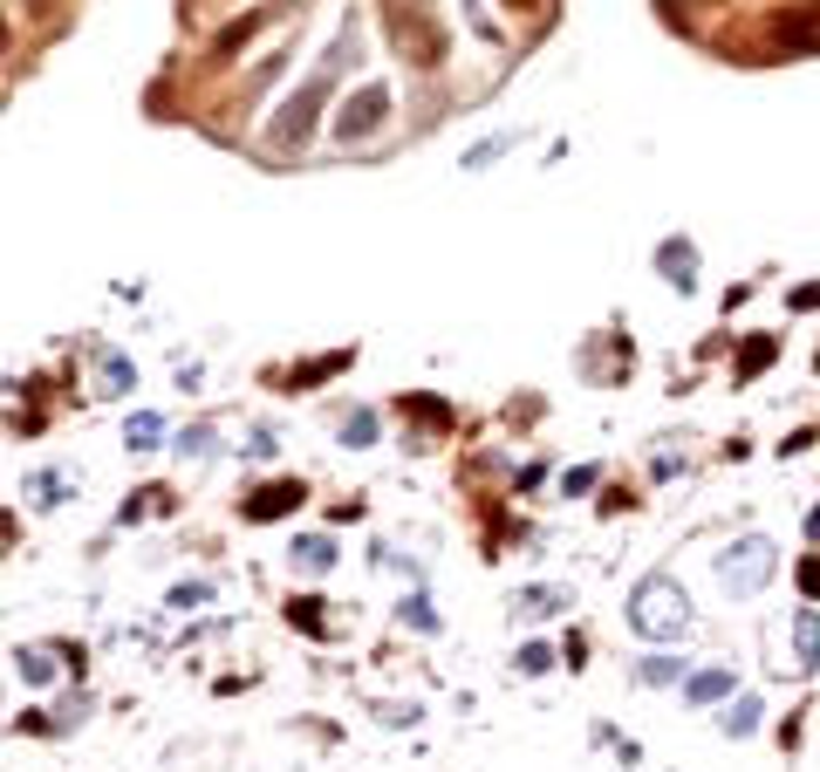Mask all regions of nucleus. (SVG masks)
<instances>
[{"label":"nucleus","instance_id":"nucleus-5","mask_svg":"<svg viewBox=\"0 0 820 772\" xmlns=\"http://www.w3.org/2000/svg\"><path fill=\"white\" fill-rule=\"evenodd\" d=\"M390 35H397L403 56H418V69H438L445 41H438V28L424 21V8H390Z\"/></svg>","mask_w":820,"mask_h":772},{"label":"nucleus","instance_id":"nucleus-14","mask_svg":"<svg viewBox=\"0 0 820 772\" xmlns=\"http://www.w3.org/2000/svg\"><path fill=\"white\" fill-rule=\"evenodd\" d=\"M294 560H301L308 575H322V568H336V547H328V540H301V547H294Z\"/></svg>","mask_w":820,"mask_h":772},{"label":"nucleus","instance_id":"nucleus-2","mask_svg":"<svg viewBox=\"0 0 820 772\" xmlns=\"http://www.w3.org/2000/svg\"><path fill=\"white\" fill-rule=\"evenodd\" d=\"M349 41H355V28H342L336 56L322 62V75H315V83H308L301 96H288V110H280V123H274V144H308V131H315V110H322L328 83H336V69H342V56H349Z\"/></svg>","mask_w":820,"mask_h":772},{"label":"nucleus","instance_id":"nucleus-28","mask_svg":"<svg viewBox=\"0 0 820 772\" xmlns=\"http://www.w3.org/2000/svg\"><path fill=\"white\" fill-rule=\"evenodd\" d=\"M506 8H512V14H527V8H533V0H506Z\"/></svg>","mask_w":820,"mask_h":772},{"label":"nucleus","instance_id":"nucleus-18","mask_svg":"<svg viewBox=\"0 0 820 772\" xmlns=\"http://www.w3.org/2000/svg\"><path fill=\"white\" fill-rule=\"evenodd\" d=\"M370 437H376V418H370V410H355V418L342 424V445H370Z\"/></svg>","mask_w":820,"mask_h":772},{"label":"nucleus","instance_id":"nucleus-6","mask_svg":"<svg viewBox=\"0 0 820 772\" xmlns=\"http://www.w3.org/2000/svg\"><path fill=\"white\" fill-rule=\"evenodd\" d=\"M773 41L786 56H820V8H786L773 21Z\"/></svg>","mask_w":820,"mask_h":772},{"label":"nucleus","instance_id":"nucleus-13","mask_svg":"<svg viewBox=\"0 0 820 772\" xmlns=\"http://www.w3.org/2000/svg\"><path fill=\"white\" fill-rule=\"evenodd\" d=\"M288 623H294V629H308V636H322V629H328L315 595H294V602H288Z\"/></svg>","mask_w":820,"mask_h":772},{"label":"nucleus","instance_id":"nucleus-22","mask_svg":"<svg viewBox=\"0 0 820 772\" xmlns=\"http://www.w3.org/2000/svg\"><path fill=\"white\" fill-rule=\"evenodd\" d=\"M499 150H506V137H485V144L472 150V158H466V171H479V165H493V158H499Z\"/></svg>","mask_w":820,"mask_h":772},{"label":"nucleus","instance_id":"nucleus-10","mask_svg":"<svg viewBox=\"0 0 820 772\" xmlns=\"http://www.w3.org/2000/svg\"><path fill=\"white\" fill-rule=\"evenodd\" d=\"M725 690H732V671H698V677L684 684V698L690 704H711V698H725Z\"/></svg>","mask_w":820,"mask_h":772},{"label":"nucleus","instance_id":"nucleus-9","mask_svg":"<svg viewBox=\"0 0 820 772\" xmlns=\"http://www.w3.org/2000/svg\"><path fill=\"white\" fill-rule=\"evenodd\" d=\"M793 650H800V671H813V663H820V615H813V608L793 615Z\"/></svg>","mask_w":820,"mask_h":772},{"label":"nucleus","instance_id":"nucleus-16","mask_svg":"<svg viewBox=\"0 0 820 772\" xmlns=\"http://www.w3.org/2000/svg\"><path fill=\"white\" fill-rule=\"evenodd\" d=\"M765 363H773V336H759V342H752L746 355H738V363H732V370H738V383H746V376H759Z\"/></svg>","mask_w":820,"mask_h":772},{"label":"nucleus","instance_id":"nucleus-17","mask_svg":"<svg viewBox=\"0 0 820 772\" xmlns=\"http://www.w3.org/2000/svg\"><path fill=\"white\" fill-rule=\"evenodd\" d=\"M14 671L28 677V684H48V677H56V663H48L41 650H14Z\"/></svg>","mask_w":820,"mask_h":772},{"label":"nucleus","instance_id":"nucleus-26","mask_svg":"<svg viewBox=\"0 0 820 772\" xmlns=\"http://www.w3.org/2000/svg\"><path fill=\"white\" fill-rule=\"evenodd\" d=\"M800 581H807V595H820V560H807V568H800Z\"/></svg>","mask_w":820,"mask_h":772},{"label":"nucleus","instance_id":"nucleus-1","mask_svg":"<svg viewBox=\"0 0 820 772\" xmlns=\"http://www.w3.org/2000/svg\"><path fill=\"white\" fill-rule=\"evenodd\" d=\"M629 629L636 636H650V642H671L690 629V602H684V588L671 575H650V581H636V595H629Z\"/></svg>","mask_w":820,"mask_h":772},{"label":"nucleus","instance_id":"nucleus-21","mask_svg":"<svg viewBox=\"0 0 820 772\" xmlns=\"http://www.w3.org/2000/svg\"><path fill=\"white\" fill-rule=\"evenodd\" d=\"M520 671H527V677H541V671H554L547 642H527V650H520Z\"/></svg>","mask_w":820,"mask_h":772},{"label":"nucleus","instance_id":"nucleus-23","mask_svg":"<svg viewBox=\"0 0 820 772\" xmlns=\"http://www.w3.org/2000/svg\"><path fill=\"white\" fill-rule=\"evenodd\" d=\"M165 424L158 418H150V410H144V418H131V445H150V437H158Z\"/></svg>","mask_w":820,"mask_h":772},{"label":"nucleus","instance_id":"nucleus-7","mask_svg":"<svg viewBox=\"0 0 820 772\" xmlns=\"http://www.w3.org/2000/svg\"><path fill=\"white\" fill-rule=\"evenodd\" d=\"M308 493H301V479H274V485H261V493H253L240 512H246V520H280V512H294Z\"/></svg>","mask_w":820,"mask_h":772},{"label":"nucleus","instance_id":"nucleus-20","mask_svg":"<svg viewBox=\"0 0 820 772\" xmlns=\"http://www.w3.org/2000/svg\"><path fill=\"white\" fill-rule=\"evenodd\" d=\"M102 383H110V390H131V363L110 355V349H102Z\"/></svg>","mask_w":820,"mask_h":772},{"label":"nucleus","instance_id":"nucleus-4","mask_svg":"<svg viewBox=\"0 0 820 772\" xmlns=\"http://www.w3.org/2000/svg\"><path fill=\"white\" fill-rule=\"evenodd\" d=\"M383 117H390V89L383 83H363L349 102H342V117H336V137L342 144H363V137H376L383 131Z\"/></svg>","mask_w":820,"mask_h":772},{"label":"nucleus","instance_id":"nucleus-24","mask_svg":"<svg viewBox=\"0 0 820 772\" xmlns=\"http://www.w3.org/2000/svg\"><path fill=\"white\" fill-rule=\"evenodd\" d=\"M403 623H418V629H438V615H431L424 602H403Z\"/></svg>","mask_w":820,"mask_h":772},{"label":"nucleus","instance_id":"nucleus-25","mask_svg":"<svg viewBox=\"0 0 820 772\" xmlns=\"http://www.w3.org/2000/svg\"><path fill=\"white\" fill-rule=\"evenodd\" d=\"M205 595H213V588L192 581V588H178V595H171V608H192V602H205Z\"/></svg>","mask_w":820,"mask_h":772},{"label":"nucleus","instance_id":"nucleus-3","mask_svg":"<svg viewBox=\"0 0 820 772\" xmlns=\"http://www.w3.org/2000/svg\"><path fill=\"white\" fill-rule=\"evenodd\" d=\"M780 568V554H773V540L765 533H746L738 547H725V560H718V581L732 588V595H752V588H765Z\"/></svg>","mask_w":820,"mask_h":772},{"label":"nucleus","instance_id":"nucleus-11","mask_svg":"<svg viewBox=\"0 0 820 772\" xmlns=\"http://www.w3.org/2000/svg\"><path fill=\"white\" fill-rule=\"evenodd\" d=\"M718 725H725V738H752V732H759V698H738L725 717H718Z\"/></svg>","mask_w":820,"mask_h":772},{"label":"nucleus","instance_id":"nucleus-27","mask_svg":"<svg viewBox=\"0 0 820 772\" xmlns=\"http://www.w3.org/2000/svg\"><path fill=\"white\" fill-rule=\"evenodd\" d=\"M793 307H820V288H793Z\"/></svg>","mask_w":820,"mask_h":772},{"label":"nucleus","instance_id":"nucleus-12","mask_svg":"<svg viewBox=\"0 0 820 772\" xmlns=\"http://www.w3.org/2000/svg\"><path fill=\"white\" fill-rule=\"evenodd\" d=\"M512 608H527V615H560L568 608V595H560V588H520V602Z\"/></svg>","mask_w":820,"mask_h":772},{"label":"nucleus","instance_id":"nucleus-19","mask_svg":"<svg viewBox=\"0 0 820 772\" xmlns=\"http://www.w3.org/2000/svg\"><path fill=\"white\" fill-rule=\"evenodd\" d=\"M684 677V663H671V656H650L643 663V684H677Z\"/></svg>","mask_w":820,"mask_h":772},{"label":"nucleus","instance_id":"nucleus-15","mask_svg":"<svg viewBox=\"0 0 820 772\" xmlns=\"http://www.w3.org/2000/svg\"><path fill=\"white\" fill-rule=\"evenodd\" d=\"M261 21H267V14H240V21H233V28H226V35L213 41V56H233V48H240V41H246L253 28H261Z\"/></svg>","mask_w":820,"mask_h":772},{"label":"nucleus","instance_id":"nucleus-8","mask_svg":"<svg viewBox=\"0 0 820 772\" xmlns=\"http://www.w3.org/2000/svg\"><path fill=\"white\" fill-rule=\"evenodd\" d=\"M656 267H663V280H671V288H698V246H690V240H663L656 246Z\"/></svg>","mask_w":820,"mask_h":772}]
</instances>
